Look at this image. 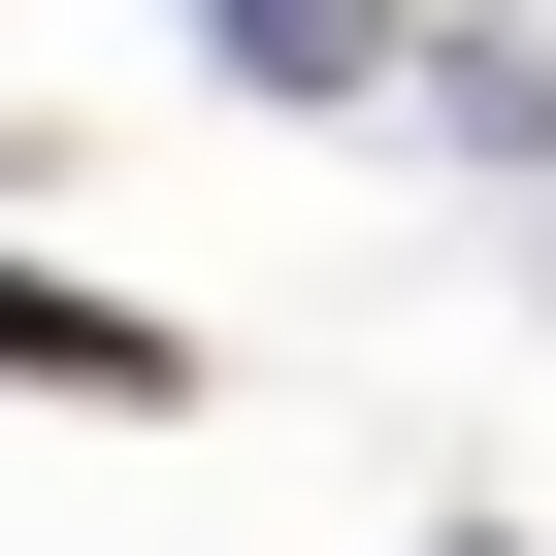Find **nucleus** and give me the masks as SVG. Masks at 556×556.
Returning <instances> with one entry per match:
<instances>
[{"instance_id": "f257e3e1", "label": "nucleus", "mask_w": 556, "mask_h": 556, "mask_svg": "<svg viewBox=\"0 0 556 556\" xmlns=\"http://www.w3.org/2000/svg\"><path fill=\"white\" fill-rule=\"evenodd\" d=\"M0 361H34V393H99V426H164V393H197V328H131V295H66V262H0Z\"/></svg>"}]
</instances>
